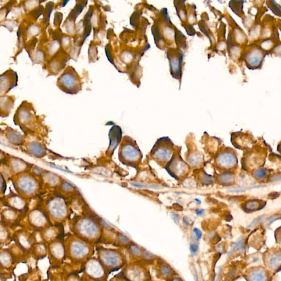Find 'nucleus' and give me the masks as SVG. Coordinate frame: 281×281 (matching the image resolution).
<instances>
[{
	"label": "nucleus",
	"mask_w": 281,
	"mask_h": 281,
	"mask_svg": "<svg viewBox=\"0 0 281 281\" xmlns=\"http://www.w3.org/2000/svg\"><path fill=\"white\" fill-rule=\"evenodd\" d=\"M152 158L161 165L168 163L174 156V144L169 139H159L151 150Z\"/></svg>",
	"instance_id": "nucleus-1"
},
{
	"label": "nucleus",
	"mask_w": 281,
	"mask_h": 281,
	"mask_svg": "<svg viewBox=\"0 0 281 281\" xmlns=\"http://www.w3.org/2000/svg\"><path fill=\"white\" fill-rule=\"evenodd\" d=\"M57 85L63 91L71 94L78 93L81 89L78 75L72 67L68 68L59 77Z\"/></svg>",
	"instance_id": "nucleus-2"
},
{
	"label": "nucleus",
	"mask_w": 281,
	"mask_h": 281,
	"mask_svg": "<svg viewBox=\"0 0 281 281\" xmlns=\"http://www.w3.org/2000/svg\"><path fill=\"white\" fill-rule=\"evenodd\" d=\"M121 160L125 163L135 166L141 161L142 155L136 142L131 138L126 139L120 149V156Z\"/></svg>",
	"instance_id": "nucleus-3"
},
{
	"label": "nucleus",
	"mask_w": 281,
	"mask_h": 281,
	"mask_svg": "<svg viewBox=\"0 0 281 281\" xmlns=\"http://www.w3.org/2000/svg\"><path fill=\"white\" fill-rule=\"evenodd\" d=\"M166 169L171 176L179 179L184 176L188 172V166L178 154H174L166 166Z\"/></svg>",
	"instance_id": "nucleus-4"
},
{
	"label": "nucleus",
	"mask_w": 281,
	"mask_h": 281,
	"mask_svg": "<svg viewBox=\"0 0 281 281\" xmlns=\"http://www.w3.org/2000/svg\"><path fill=\"white\" fill-rule=\"evenodd\" d=\"M17 75L13 70H7L1 75V94H5L17 85Z\"/></svg>",
	"instance_id": "nucleus-5"
},
{
	"label": "nucleus",
	"mask_w": 281,
	"mask_h": 281,
	"mask_svg": "<svg viewBox=\"0 0 281 281\" xmlns=\"http://www.w3.org/2000/svg\"><path fill=\"white\" fill-rule=\"evenodd\" d=\"M216 161L219 166L223 168H229L235 163V158L231 153L225 152L218 155Z\"/></svg>",
	"instance_id": "nucleus-6"
},
{
	"label": "nucleus",
	"mask_w": 281,
	"mask_h": 281,
	"mask_svg": "<svg viewBox=\"0 0 281 281\" xmlns=\"http://www.w3.org/2000/svg\"><path fill=\"white\" fill-rule=\"evenodd\" d=\"M188 162L192 166L196 168L199 166L202 162L201 155L198 153H192L188 157Z\"/></svg>",
	"instance_id": "nucleus-7"
},
{
	"label": "nucleus",
	"mask_w": 281,
	"mask_h": 281,
	"mask_svg": "<svg viewBox=\"0 0 281 281\" xmlns=\"http://www.w3.org/2000/svg\"><path fill=\"white\" fill-rule=\"evenodd\" d=\"M217 178L219 182L222 184L230 183L233 180V175L229 173H225L220 175Z\"/></svg>",
	"instance_id": "nucleus-8"
},
{
	"label": "nucleus",
	"mask_w": 281,
	"mask_h": 281,
	"mask_svg": "<svg viewBox=\"0 0 281 281\" xmlns=\"http://www.w3.org/2000/svg\"><path fill=\"white\" fill-rule=\"evenodd\" d=\"M200 180L202 183L205 185H210L213 181V177L205 172H203L202 174H201Z\"/></svg>",
	"instance_id": "nucleus-9"
},
{
	"label": "nucleus",
	"mask_w": 281,
	"mask_h": 281,
	"mask_svg": "<svg viewBox=\"0 0 281 281\" xmlns=\"http://www.w3.org/2000/svg\"><path fill=\"white\" fill-rule=\"evenodd\" d=\"M243 242H242V239H239L238 241V242H237L235 243V244L233 246V247L232 248V249L229 251V253L228 254L229 255H230V254H231L232 253H233L235 251L237 250H239V249H242V248H243Z\"/></svg>",
	"instance_id": "nucleus-10"
},
{
	"label": "nucleus",
	"mask_w": 281,
	"mask_h": 281,
	"mask_svg": "<svg viewBox=\"0 0 281 281\" xmlns=\"http://www.w3.org/2000/svg\"><path fill=\"white\" fill-rule=\"evenodd\" d=\"M130 184H131V186H132L133 187L138 188H148V187H149V185H146L143 183H139V182L138 183V182H132Z\"/></svg>",
	"instance_id": "nucleus-11"
},
{
	"label": "nucleus",
	"mask_w": 281,
	"mask_h": 281,
	"mask_svg": "<svg viewBox=\"0 0 281 281\" xmlns=\"http://www.w3.org/2000/svg\"><path fill=\"white\" fill-rule=\"evenodd\" d=\"M190 250L192 254L194 255H196L198 251V246L195 243H192L190 245Z\"/></svg>",
	"instance_id": "nucleus-12"
},
{
	"label": "nucleus",
	"mask_w": 281,
	"mask_h": 281,
	"mask_svg": "<svg viewBox=\"0 0 281 281\" xmlns=\"http://www.w3.org/2000/svg\"><path fill=\"white\" fill-rule=\"evenodd\" d=\"M193 232L195 234V235H196V238L199 241L202 238V232L197 228H194V229H193Z\"/></svg>",
	"instance_id": "nucleus-13"
},
{
	"label": "nucleus",
	"mask_w": 281,
	"mask_h": 281,
	"mask_svg": "<svg viewBox=\"0 0 281 281\" xmlns=\"http://www.w3.org/2000/svg\"><path fill=\"white\" fill-rule=\"evenodd\" d=\"M171 218L174 220V221H175V222L177 223V224H178L179 222H180V218H179V216L177 214L175 213H171Z\"/></svg>",
	"instance_id": "nucleus-14"
},
{
	"label": "nucleus",
	"mask_w": 281,
	"mask_h": 281,
	"mask_svg": "<svg viewBox=\"0 0 281 281\" xmlns=\"http://www.w3.org/2000/svg\"><path fill=\"white\" fill-rule=\"evenodd\" d=\"M131 251L133 253V254L135 255H139L140 254V250L136 246H132L131 247Z\"/></svg>",
	"instance_id": "nucleus-15"
},
{
	"label": "nucleus",
	"mask_w": 281,
	"mask_h": 281,
	"mask_svg": "<svg viewBox=\"0 0 281 281\" xmlns=\"http://www.w3.org/2000/svg\"><path fill=\"white\" fill-rule=\"evenodd\" d=\"M162 271L164 274H165V275H169L171 274V271H170V268L167 266H163L162 268Z\"/></svg>",
	"instance_id": "nucleus-16"
},
{
	"label": "nucleus",
	"mask_w": 281,
	"mask_h": 281,
	"mask_svg": "<svg viewBox=\"0 0 281 281\" xmlns=\"http://www.w3.org/2000/svg\"><path fill=\"white\" fill-rule=\"evenodd\" d=\"M266 172L264 170H258L256 172V175L258 176V177H265V176L266 175Z\"/></svg>",
	"instance_id": "nucleus-17"
},
{
	"label": "nucleus",
	"mask_w": 281,
	"mask_h": 281,
	"mask_svg": "<svg viewBox=\"0 0 281 281\" xmlns=\"http://www.w3.org/2000/svg\"><path fill=\"white\" fill-rule=\"evenodd\" d=\"M249 204H250V206L248 207L249 208H254L257 207V206H258V203L256 202H254V201L250 202Z\"/></svg>",
	"instance_id": "nucleus-18"
},
{
	"label": "nucleus",
	"mask_w": 281,
	"mask_h": 281,
	"mask_svg": "<svg viewBox=\"0 0 281 281\" xmlns=\"http://www.w3.org/2000/svg\"><path fill=\"white\" fill-rule=\"evenodd\" d=\"M205 212V210L204 209H198L196 210V215H202Z\"/></svg>",
	"instance_id": "nucleus-19"
},
{
	"label": "nucleus",
	"mask_w": 281,
	"mask_h": 281,
	"mask_svg": "<svg viewBox=\"0 0 281 281\" xmlns=\"http://www.w3.org/2000/svg\"><path fill=\"white\" fill-rule=\"evenodd\" d=\"M120 239H121V241L123 242H127V238H126V237L123 236V235H122V236L120 237Z\"/></svg>",
	"instance_id": "nucleus-20"
},
{
	"label": "nucleus",
	"mask_w": 281,
	"mask_h": 281,
	"mask_svg": "<svg viewBox=\"0 0 281 281\" xmlns=\"http://www.w3.org/2000/svg\"><path fill=\"white\" fill-rule=\"evenodd\" d=\"M195 201H196V202H198V203H199V204H201V201L200 200H199L198 199H195Z\"/></svg>",
	"instance_id": "nucleus-21"
},
{
	"label": "nucleus",
	"mask_w": 281,
	"mask_h": 281,
	"mask_svg": "<svg viewBox=\"0 0 281 281\" xmlns=\"http://www.w3.org/2000/svg\"><path fill=\"white\" fill-rule=\"evenodd\" d=\"M173 281H180V280H178V279H177V278H176V279H174V280H173Z\"/></svg>",
	"instance_id": "nucleus-22"
}]
</instances>
